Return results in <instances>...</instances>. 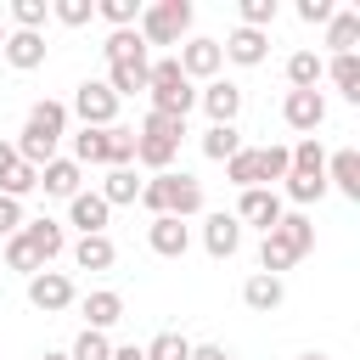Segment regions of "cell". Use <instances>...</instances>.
Masks as SVG:
<instances>
[{
  "label": "cell",
  "instance_id": "obj_1",
  "mask_svg": "<svg viewBox=\"0 0 360 360\" xmlns=\"http://www.w3.org/2000/svg\"><path fill=\"white\" fill-rule=\"evenodd\" d=\"M191 28V6L186 0H158V6H146L141 11V39L146 45H180V34Z\"/></svg>",
  "mask_w": 360,
  "mask_h": 360
},
{
  "label": "cell",
  "instance_id": "obj_2",
  "mask_svg": "<svg viewBox=\"0 0 360 360\" xmlns=\"http://www.w3.org/2000/svg\"><path fill=\"white\" fill-rule=\"evenodd\" d=\"M73 112L84 118V129H112V118H118V96H112L101 79H84V84L73 90Z\"/></svg>",
  "mask_w": 360,
  "mask_h": 360
},
{
  "label": "cell",
  "instance_id": "obj_3",
  "mask_svg": "<svg viewBox=\"0 0 360 360\" xmlns=\"http://www.w3.org/2000/svg\"><path fill=\"white\" fill-rule=\"evenodd\" d=\"M281 118H287V129H304V135H315V129L326 124V96H321V90H287V101H281Z\"/></svg>",
  "mask_w": 360,
  "mask_h": 360
},
{
  "label": "cell",
  "instance_id": "obj_4",
  "mask_svg": "<svg viewBox=\"0 0 360 360\" xmlns=\"http://www.w3.org/2000/svg\"><path fill=\"white\" fill-rule=\"evenodd\" d=\"M28 304L45 309V315H56V309L73 304V281L62 270H39V276H28Z\"/></svg>",
  "mask_w": 360,
  "mask_h": 360
},
{
  "label": "cell",
  "instance_id": "obj_5",
  "mask_svg": "<svg viewBox=\"0 0 360 360\" xmlns=\"http://www.w3.org/2000/svg\"><path fill=\"white\" fill-rule=\"evenodd\" d=\"M163 214H174V219H191V214H202V186L191 180V174H163Z\"/></svg>",
  "mask_w": 360,
  "mask_h": 360
},
{
  "label": "cell",
  "instance_id": "obj_6",
  "mask_svg": "<svg viewBox=\"0 0 360 360\" xmlns=\"http://www.w3.org/2000/svg\"><path fill=\"white\" fill-rule=\"evenodd\" d=\"M281 214H287V208H281V197H276L270 186H253V191L236 197V219H248V225H259V231H276Z\"/></svg>",
  "mask_w": 360,
  "mask_h": 360
},
{
  "label": "cell",
  "instance_id": "obj_7",
  "mask_svg": "<svg viewBox=\"0 0 360 360\" xmlns=\"http://www.w3.org/2000/svg\"><path fill=\"white\" fill-rule=\"evenodd\" d=\"M174 62H180V73H186V79H214V73L225 68V56H219V39H186Z\"/></svg>",
  "mask_w": 360,
  "mask_h": 360
},
{
  "label": "cell",
  "instance_id": "obj_8",
  "mask_svg": "<svg viewBox=\"0 0 360 360\" xmlns=\"http://www.w3.org/2000/svg\"><path fill=\"white\" fill-rule=\"evenodd\" d=\"M17 236H22V242L39 253V264H51V259L68 248V236H62V225H56L51 214H39V219H22V231H17Z\"/></svg>",
  "mask_w": 360,
  "mask_h": 360
},
{
  "label": "cell",
  "instance_id": "obj_9",
  "mask_svg": "<svg viewBox=\"0 0 360 360\" xmlns=\"http://www.w3.org/2000/svg\"><path fill=\"white\" fill-rule=\"evenodd\" d=\"M202 248H208L214 259H231V253L242 248V219H236V214H208V219H202Z\"/></svg>",
  "mask_w": 360,
  "mask_h": 360
},
{
  "label": "cell",
  "instance_id": "obj_10",
  "mask_svg": "<svg viewBox=\"0 0 360 360\" xmlns=\"http://www.w3.org/2000/svg\"><path fill=\"white\" fill-rule=\"evenodd\" d=\"M146 242H152V253H163V259H180V253L191 248V231H186V219H174V214H158V219L146 225Z\"/></svg>",
  "mask_w": 360,
  "mask_h": 360
},
{
  "label": "cell",
  "instance_id": "obj_11",
  "mask_svg": "<svg viewBox=\"0 0 360 360\" xmlns=\"http://www.w3.org/2000/svg\"><path fill=\"white\" fill-rule=\"evenodd\" d=\"M264 51H270V39H264L259 28H236V34L219 45V56H225V62H236V68H259V62H264Z\"/></svg>",
  "mask_w": 360,
  "mask_h": 360
},
{
  "label": "cell",
  "instance_id": "obj_12",
  "mask_svg": "<svg viewBox=\"0 0 360 360\" xmlns=\"http://www.w3.org/2000/svg\"><path fill=\"white\" fill-rule=\"evenodd\" d=\"M197 101L208 107V118H214V124H236V112H242V90H236V84H225V79H208Z\"/></svg>",
  "mask_w": 360,
  "mask_h": 360
},
{
  "label": "cell",
  "instance_id": "obj_13",
  "mask_svg": "<svg viewBox=\"0 0 360 360\" xmlns=\"http://www.w3.org/2000/svg\"><path fill=\"white\" fill-rule=\"evenodd\" d=\"M0 51H6V62H11L17 73H28V68H39V62H45V34H22V28H11Z\"/></svg>",
  "mask_w": 360,
  "mask_h": 360
},
{
  "label": "cell",
  "instance_id": "obj_14",
  "mask_svg": "<svg viewBox=\"0 0 360 360\" xmlns=\"http://www.w3.org/2000/svg\"><path fill=\"white\" fill-rule=\"evenodd\" d=\"M326 180H332L349 202H360V152H354V146L332 152V158H326Z\"/></svg>",
  "mask_w": 360,
  "mask_h": 360
},
{
  "label": "cell",
  "instance_id": "obj_15",
  "mask_svg": "<svg viewBox=\"0 0 360 360\" xmlns=\"http://www.w3.org/2000/svg\"><path fill=\"white\" fill-rule=\"evenodd\" d=\"M107 214H112V208L101 202V191H79V197L68 202V219H73L84 236H101V231H107Z\"/></svg>",
  "mask_w": 360,
  "mask_h": 360
},
{
  "label": "cell",
  "instance_id": "obj_16",
  "mask_svg": "<svg viewBox=\"0 0 360 360\" xmlns=\"http://www.w3.org/2000/svg\"><path fill=\"white\" fill-rule=\"evenodd\" d=\"M101 51H107V68H124V62H135V68H141V62H146V39H141L135 28H112Z\"/></svg>",
  "mask_w": 360,
  "mask_h": 360
},
{
  "label": "cell",
  "instance_id": "obj_17",
  "mask_svg": "<svg viewBox=\"0 0 360 360\" xmlns=\"http://www.w3.org/2000/svg\"><path fill=\"white\" fill-rule=\"evenodd\" d=\"M39 186H45L51 197H68V202H73V197H79V163H73V158H51V163L39 169Z\"/></svg>",
  "mask_w": 360,
  "mask_h": 360
},
{
  "label": "cell",
  "instance_id": "obj_18",
  "mask_svg": "<svg viewBox=\"0 0 360 360\" xmlns=\"http://www.w3.org/2000/svg\"><path fill=\"white\" fill-rule=\"evenodd\" d=\"M281 276H248L242 281V304L248 309H259V315H270V309H281Z\"/></svg>",
  "mask_w": 360,
  "mask_h": 360
},
{
  "label": "cell",
  "instance_id": "obj_19",
  "mask_svg": "<svg viewBox=\"0 0 360 360\" xmlns=\"http://www.w3.org/2000/svg\"><path fill=\"white\" fill-rule=\"evenodd\" d=\"M84 321H90V332H107L112 321H124V298H118L112 287H96V292L84 298Z\"/></svg>",
  "mask_w": 360,
  "mask_h": 360
},
{
  "label": "cell",
  "instance_id": "obj_20",
  "mask_svg": "<svg viewBox=\"0 0 360 360\" xmlns=\"http://www.w3.org/2000/svg\"><path fill=\"white\" fill-rule=\"evenodd\" d=\"M112 259H118V248H112L107 231L101 236H79V248H73V264L79 270H112Z\"/></svg>",
  "mask_w": 360,
  "mask_h": 360
},
{
  "label": "cell",
  "instance_id": "obj_21",
  "mask_svg": "<svg viewBox=\"0 0 360 360\" xmlns=\"http://www.w3.org/2000/svg\"><path fill=\"white\" fill-rule=\"evenodd\" d=\"M236 152H242V135H236V124H208V129H202V158L225 163V158H236Z\"/></svg>",
  "mask_w": 360,
  "mask_h": 360
},
{
  "label": "cell",
  "instance_id": "obj_22",
  "mask_svg": "<svg viewBox=\"0 0 360 360\" xmlns=\"http://www.w3.org/2000/svg\"><path fill=\"white\" fill-rule=\"evenodd\" d=\"M354 39H360V11H332V22H326V45H332L338 56H349Z\"/></svg>",
  "mask_w": 360,
  "mask_h": 360
},
{
  "label": "cell",
  "instance_id": "obj_23",
  "mask_svg": "<svg viewBox=\"0 0 360 360\" xmlns=\"http://www.w3.org/2000/svg\"><path fill=\"white\" fill-rule=\"evenodd\" d=\"M287 158H292V169H287V174H321V180H326V152H321V141H315V135H304L298 146H287Z\"/></svg>",
  "mask_w": 360,
  "mask_h": 360
},
{
  "label": "cell",
  "instance_id": "obj_24",
  "mask_svg": "<svg viewBox=\"0 0 360 360\" xmlns=\"http://www.w3.org/2000/svg\"><path fill=\"white\" fill-rule=\"evenodd\" d=\"M225 180H231L236 191H253V186H259V146H242L236 158H225Z\"/></svg>",
  "mask_w": 360,
  "mask_h": 360
},
{
  "label": "cell",
  "instance_id": "obj_25",
  "mask_svg": "<svg viewBox=\"0 0 360 360\" xmlns=\"http://www.w3.org/2000/svg\"><path fill=\"white\" fill-rule=\"evenodd\" d=\"M276 236H281V242H287V248H292L298 259H304V253L315 248V225H309L304 214H281V219H276Z\"/></svg>",
  "mask_w": 360,
  "mask_h": 360
},
{
  "label": "cell",
  "instance_id": "obj_26",
  "mask_svg": "<svg viewBox=\"0 0 360 360\" xmlns=\"http://www.w3.org/2000/svg\"><path fill=\"white\" fill-rule=\"evenodd\" d=\"M287 264H298V253H292L276 231H264V242H259V276H281Z\"/></svg>",
  "mask_w": 360,
  "mask_h": 360
},
{
  "label": "cell",
  "instance_id": "obj_27",
  "mask_svg": "<svg viewBox=\"0 0 360 360\" xmlns=\"http://www.w3.org/2000/svg\"><path fill=\"white\" fill-rule=\"evenodd\" d=\"M174 152H180V146H169V141H158V135H135V163H146V169H158V174H169Z\"/></svg>",
  "mask_w": 360,
  "mask_h": 360
},
{
  "label": "cell",
  "instance_id": "obj_28",
  "mask_svg": "<svg viewBox=\"0 0 360 360\" xmlns=\"http://www.w3.org/2000/svg\"><path fill=\"white\" fill-rule=\"evenodd\" d=\"M315 79H321V56L315 51H292L287 56V84L292 90H315Z\"/></svg>",
  "mask_w": 360,
  "mask_h": 360
},
{
  "label": "cell",
  "instance_id": "obj_29",
  "mask_svg": "<svg viewBox=\"0 0 360 360\" xmlns=\"http://www.w3.org/2000/svg\"><path fill=\"white\" fill-rule=\"evenodd\" d=\"M321 73H332V84L349 96V101H360V56L349 51V56H332V68H321Z\"/></svg>",
  "mask_w": 360,
  "mask_h": 360
},
{
  "label": "cell",
  "instance_id": "obj_30",
  "mask_svg": "<svg viewBox=\"0 0 360 360\" xmlns=\"http://www.w3.org/2000/svg\"><path fill=\"white\" fill-rule=\"evenodd\" d=\"M101 84H107V90L124 101V96L146 90V62H141V68H135V62H124V68H107V79H101Z\"/></svg>",
  "mask_w": 360,
  "mask_h": 360
},
{
  "label": "cell",
  "instance_id": "obj_31",
  "mask_svg": "<svg viewBox=\"0 0 360 360\" xmlns=\"http://www.w3.org/2000/svg\"><path fill=\"white\" fill-rule=\"evenodd\" d=\"M28 124L45 129L51 141H62V129H68V107H62V101H34V107H28Z\"/></svg>",
  "mask_w": 360,
  "mask_h": 360
},
{
  "label": "cell",
  "instance_id": "obj_32",
  "mask_svg": "<svg viewBox=\"0 0 360 360\" xmlns=\"http://www.w3.org/2000/svg\"><path fill=\"white\" fill-rule=\"evenodd\" d=\"M141 197V180H135V169H112L107 180H101V202L112 208V202H135Z\"/></svg>",
  "mask_w": 360,
  "mask_h": 360
},
{
  "label": "cell",
  "instance_id": "obj_33",
  "mask_svg": "<svg viewBox=\"0 0 360 360\" xmlns=\"http://www.w3.org/2000/svg\"><path fill=\"white\" fill-rule=\"evenodd\" d=\"M73 163H107V129H79L73 135Z\"/></svg>",
  "mask_w": 360,
  "mask_h": 360
},
{
  "label": "cell",
  "instance_id": "obj_34",
  "mask_svg": "<svg viewBox=\"0 0 360 360\" xmlns=\"http://www.w3.org/2000/svg\"><path fill=\"white\" fill-rule=\"evenodd\" d=\"M107 163H112V169H129V163H135V129H124V124L107 129Z\"/></svg>",
  "mask_w": 360,
  "mask_h": 360
},
{
  "label": "cell",
  "instance_id": "obj_35",
  "mask_svg": "<svg viewBox=\"0 0 360 360\" xmlns=\"http://www.w3.org/2000/svg\"><path fill=\"white\" fill-rule=\"evenodd\" d=\"M68 360H112V343H107V332H79L73 338V349H68Z\"/></svg>",
  "mask_w": 360,
  "mask_h": 360
},
{
  "label": "cell",
  "instance_id": "obj_36",
  "mask_svg": "<svg viewBox=\"0 0 360 360\" xmlns=\"http://www.w3.org/2000/svg\"><path fill=\"white\" fill-rule=\"evenodd\" d=\"M141 354H146V360H191V343H186L180 332H158Z\"/></svg>",
  "mask_w": 360,
  "mask_h": 360
},
{
  "label": "cell",
  "instance_id": "obj_37",
  "mask_svg": "<svg viewBox=\"0 0 360 360\" xmlns=\"http://www.w3.org/2000/svg\"><path fill=\"white\" fill-rule=\"evenodd\" d=\"M34 186H39V169H34V163H22V158H17V169H11V174H6V180H0V197H17V202H22V197H28V191H34Z\"/></svg>",
  "mask_w": 360,
  "mask_h": 360
},
{
  "label": "cell",
  "instance_id": "obj_38",
  "mask_svg": "<svg viewBox=\"0 0 360 360\" xmlns=\"http://www.w3.org/2000/svg\"><path fill=\"white\" fill-rule=\"evenodd\" d=\"M141 135H158V141H169V146H180V135H186V118H169V112H146V124H141Z\"/></svg>",
  "mask_w": 360,
  "mask_h": 360
},
{
  "label": "cell",
  "instance_id": "obj_39",
  "mask_svg": "<svg viewBox=\"0 0 360 360\" xmlns=\"http://www.w3.org/2000/svg\"><path fill=\"white\" fill-rule=\"evenodd\" d=\"M287 169H292L287 146H259V186L264 180H287Z\"/></svg>",
  "mask_w": 360,
  "mask_h": 360
},
{
  "label": "cell",
  "instance_id": "obj_40",
  "mask_svg": "<svg viewBox=\"0 0 360 360\" xmlns=\"http://www.w3.org/2000/svg\"><path fill=\"white\" fill-rule=\"evenodd\" d=\"M6 264H11V270H22V276H39V270H45V264H39V253H34L22 236H6Z\"/></svg>",
  "mask_w": 360,
  "mask_h": 360
},
{
  "label": "cell",
  "instance_id": "obj_41",
  "mask_svg": "<svg viewBox=\"0 0 360 360\" xmlns=\"http://www.w3.org/2000/svg\"><path fill=\"white\" fill-rule=\"evenodd\" d=\"M96 17H107L112 28H129V22H141V0H101Z\"/></svg>",
  "mask_w": 360,
  "mask_h": 360
},
{
  "label": "cell",
  "instance_id": "obj_42",
  "mask_svg": "<svg viewBox=\"0 0 360 360\" xmlns=\"http://www.w3.org/2000/svg\"><path fill=\"white\" fill-rule=\"evenodd\" d=\"M45 17H51V6H45V0H17V6H11V22H17L22 34H39V22H45Z\"/></svg>",
  "mask_w": 360,
  "mask_h": 360
},
{
  "label": "cell",
  "instance_id": "obj_43",
  "mask_svg": "<svg viewBox=\"0 0 360 360\" xmlns=\"http://www.w3.org/2000/svg\"><path fill=\"white\" fill-rule=\"evenodd\" d=\"M287 197L292 202H321L326 197V180L321 174H287Z\"/></svg>",
  "mask_w": 360,
  "mask_h": 360
},
{
  "label": "cell",
  "instance_id": "obj_44",
  "mask_svg": "<svg viewBox=\"0 0 360 360\" xmlns=\"http://www.w3.org/2000/svg\"><path fill=\"white\" fill-rule=\"evenodd\" d=\"M51 11H56V22H68V28H84V22L96 17V0H56Z\"/></svg>",
  "mask_w": 360,
  "mask_h": 360
},
{
  "label": "cell",
  "instance_id": "obj_45",
  "mask_svg": "<svg viewBox=\"0 0 360 360\" xmlns=\"http://www.w3.org/2000/svg\"><path fill=\"white\" fill-rule=\"evenodd\" d=\"M276 22V0H242V28H270Z\"/></svg>",
  "mask_w": 360,
  "mask_h": 360
},
{
  "label": "cell",
  "instance_id": "obj_46",
  "mask_svg": "<svg viewBox=\"0 0 360 360\" xmlns=\"http://www.w3.org/2000/svg\"><path fill=\"white\" fill-rule=\"evenodd\" d=\"M17 231H22V202L0 197V236H17Z\"/></svg>",
  "mask_w": 360,
  "mask_h": 360
},
{
  "label": "cell",
  "instance_id": "obj_47",
  "mask_svg": "<svg viewBox=\"0 0 360 360\" xmlns=\"http://www.w3.org/2000/svg\"><path fill=\"white\" fill-rule=\"evenodd\" d=\"M332 11H338L332 0H298V17L304 22H332Z\"/></svg>",
  "mask_w": 360,
  "mask_h": 360
},
{
  "label": "cell",
  "instance_id": "obj_48",
  "mask_svg": "<svg viewBox=\"0 0 360 360\" xmlns=\"http://www.w3.org/2000/svg\"><path fill=\"white\" fill-rule=\"evenodd\" d=\"M191 360H231L219 343H191Z\"/></svg>",
  "mask_w": 360,
  "mask_h": 360
},
{
  "label": "cell",
  "instance_id": "obj_49",
  "mask_svg": "<svg viewBox=\"0 0 360 360\" xmlns=\"http://www.w3.org/2000/svg\"><path fill=\"white\" fill-rule=\"evenodd\" d=\"M11 169H17V146H11V141H0V180H6Z\"/></svg>",
  "mask_w": 360,
  "mask_h": 360
},
{
  "label": "cell",
  "instance_id": "obj_50",
  "mask_svg": "<svg viewBox=\"0 0 360 360\" xmlns=\"http://www.w3.org/2000/svg\"><path fill=\"white\" fill-rule=\"evenodd\" d=\"M112 360H146V354H141L135 343H124V349H112Z\"/></svg>",
  "mask_w": 360,
  "mask_h": 360
},
{
  "label": "cell",
  "instance_id": "obj_51",
  "mask_svg": "<svg viewBox=\"0 0 360 360\" xmlns=\"http://www.w3.org/2000/svg\"><path fill=\"white\" fill-rule=\"evenodd\" d=\"M298 360H326V354H315V349H309V354H298Z\"/></svg>",
  "mask_w": 360,
  "mask_h": 360
},
{
  "label": "cell",
  "instance_id": "obj_52",
  "mask_svg": "<svg viewBox=\"0 0 360 360\" xmlns=\"http://www.w3.org/2000/svg\"><path fill=\"white\" fill-rule=\"evenodd\" d=\"M6 34H11V28H6V17H0V45H6Z\"/></svg>",
  "mask_w": 360,
  "mask_h": 360
},
{
  "label": "cell",
  "instance_id": "obj_53",
  "mask_svg": "<svg viewBox=\"0 0 360 360\" xmlns=\"http://www.w3.org/2000/svg\"><path fill=\"white\" fill-rule=\"evenodd\" d=\"M39 360H68V354H39Z\"/></svg>",
  "mask_w": 360,
  "mask_h": 360
}]
</instances>
